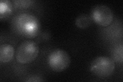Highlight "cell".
<instances>
[{
    "label": "cell",
    "instance_id": "1",
    "mask_svg": "<svg viewBox=\"0 0 123 82\" xmlns=\"http://www.w3.org/2000/svg\"><path fill=\"white\" fill-rule=\"evenodd\" d=\"M17 26L20 32L29 38L36 37L40 30V23L35 15L22 13L17 19Z\"/></svg>",
    "mask_w": 123,
    "mask_h": 82
},
{
    "label": "cell",
    "instance_id": "2",
    "mask_svg": "<svg viewBox=\"0 0 123 82\" xmlns=\"http://www.w3.org/2000/svg\"><path fill=\"white\" fill-rule=\"evenodd\" d=\"M115 69L113 60L108 57L99 56L92 61L90 71L94 75L100 77H106L113 73Z\"/></svg>",
    "mask_w": 123,
    "mask_h": 82
},
{
    "label": "cell",
    "instance_id": "3",
    "mask_svg": "<svg viewBox=\"0 0 123 82\" xmlns=\"http://www.w3.org/2000/svg\"><path fill=\"white\" fill-rule=\"evenodd\" d=\"M38 51L36 43L30 40L23 41L17 48L16 59L21 64L31 63L37 57Z\"/></svg>",
    "mask_w": 123,
    "mask_h": 82
},
{
    "label": "cell",
    "instance_id": "4",
    "mask_svg": "<svg viewBox=\"0 0 123 82\" xmlns=\"http://www.w3.org/2000/svg\"><path fill=\"white\" fill-rule=\"evenodd\" d=\"M47 63L53 71L61 72L69 67L70 64V57L65 50L55 49L48 55Z\"/></svg>",
    "mask_w": 123,
    "mask_h": 82
},
{
    "label": "cell",
    "instance_id": "5",
    "mask_svg": "<svg viewBox=\"0 0 123 82\" xmlns=\"http://www.w3.org/2000/svg\"><path fill=\"white\" fill-rule=\"evenodd\" d=\"M91 18L100 26H107L113 19V13L110 7L105 5H98L91 11Z\"/></svg>",
    "mask_w": 123,
    "mask_h": 82
},
{
    "label": "cell",
    "instance_id": "6",
    "mask_svg": "<svg viewBox=\"0 0 123 82\" xmlns=\"http://www.w3.org/2000/svg\"><path fill=\"white\" fill-rule=\"evenodd\" d=\"M14 53L13 47L8 44H3L0 47V61L8 63L12 59Z\"/></svg>",
    "mask_w": 123,
    "mask_h": 82
},
{
    "label": "cell",
    "instance_id": "7",
    "mask_svg": "<svg viewBox=\"0 0 123 82\" xmlns=\"http://www.w3.org/2000/svg\"><path fill=\"white\" fill-rule=\"evenodd\" d=\"M91 18L89 15L86 14H80L76 19L75 25L80 28H86L91 24Z\"/></svg>",
    "mask_w": 123,
    "mask_h": 82
},
{
    "label": "cell",
    "instance_id": "8",
    "mask_svg": "<svg viewBox=\"0 0 123 82\" xmlns=\"http://www.w3.org/2000/svg\"><path fill=\"white\" fill-rule=\"evenodd\" d=\"M12 11V4L9 0H1L0 2V18L9 16Z\"/></svg>",
    "mask_w": 123,
    "mask_h": 82
},
{
    "label": "cell",
    "instance_id": "9",
    "mask_svg": "<svg viewBox=\"0 0 123 82\" xmlns=\"http://www.w3.org/2000/svg\"><path fill=\"white\" fill-rule=\"evenodd\" d=\"M113 56L115 60L121 63L123 62V45H121L115 49Z\"/></svg>",
    "mask_w": 123,
    "mask_h": 82
},
{
    "label": "cell",
    "instance_id": "10",
    "mask_svg": "<svg viewBox=\"0 0 123 82\" xmlns=\"http://www.w3.org/2000/svg\"><path fill=\"white\" fill-rule=\"evenodd\" d=\"M33 2L31 0H15L13 1L14 5L17 7H27Z\"/></svg>",
    "mask_w": 123,
    "mask_h": 82
},
{
    "label": "cell",
    "instance_id": "11",
    "mask_svg": "<svg viewBox=\"0 0 123 82\" xmlns=\"http://www.w3.org/2000/svg\"><path fill=\"white\" fill-rule=\"evenodd\" d=\"M43 80H42V78L38 76H36V75H34V76H29V77H28L27 80H25L26 82H42L43 81Z\"/></svg>",
    "mask_w": 123,
    "mask_h": 82
}]
</instances>
